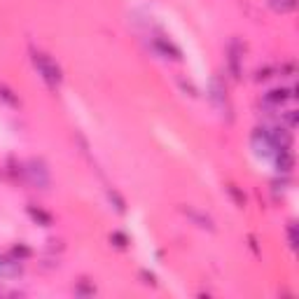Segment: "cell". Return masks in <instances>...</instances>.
Here are the masks:
<instances>
[{"label":"cell","instance_id":"cell-14","mask_svg":"<svg viewBox=\"0 0 299 299\" xmlns=\"http://www.w3.org/2000/svg\"><path fill=\"white\" fill-rule=\"evenodd\" d=\"M96 292V288L94 285H77V288H75V294H94Z\"/></svg>","mask_w":299,"mask_h":299},{"label":"cell","instance_id":"cell-15","mask_svg":"<svg viewBox=\"0 0 299 299\" xmlns=\"http://www.w3.org/2000/svg\"><path fill=\"white\" fill-rule=\"evenodd\" d=\"M110 201H115V208L117 210H119V213H124V201H122V196L119 194H117V192H110Z\"/></svg>","mask_w":299,"mask_h":299},{"label":"cell","instance_id":"cell-1","mask_svg":"<svg viewBox=\"0 0 299 299\" xmlns=\"http://www.w3.org/2000/svg\"><path fill=\"white\" fill-rule=\"evenodd\" d=\"M31 58H33V66H35L37 75L47 82L49 89H56L58 84H61V68H58L56 63H54L45 52H35V49H33Z\"/></svg>","mask_w":299,"mask_h":299},{"label":"cell","instance_id":"cell-10","mask_svg":"<svg viewBox=\"0 0 299 299\" xmlns=\"http://www.w3.org/2000/svg\"><path fill=\"white\" fill-rule=\"evenodd\" d=\"M28 213H31V217L35 222H42L45 227L52 225V215H49V213H45L42 208H35V206H31V208H28Z\"/></svg>","mask_w":299,"mask_h":299},{"label":"cell","instance_id":"cell-4","mask_svg":"<svg viewBox=\"0 0 299 299\" xmlns=\"http://www.w3.org/2000/svg\"><path fill=\"white\" fill-rule=\"evenodd\" d=\"M241 58H243V49H241V45L234 40L229 45V49H227V66H229V70H231L234 77L241 75Z\"/></svg>","mask_w":299,"mask_h":299},{"label":"cell","instance_id":"cell-8","mask_svg":"<svg viewBox=\"0 0 299 299\" xmlns=\"http://www.w3.org/2000/svg\"><path fill=\"white\" fill-rule=\"evenodd\" d=\"M210 98H213V103L220 105V110H225L227 108V112H229V105H227V91H225V87L220 84V79H213V82H210Z\"/></svg>","mask_w":299,"mask_h":299},{"label":"cell","instance_id":"cell-18","mask_svg":"<svg viewBox=\"0 0 299 299\" xmlns=\"http://www.w3.org/2000/svg\"><path fill=\"white\" fill-rule=\"evenodd\" d=\"M229 192H231V196H234V199H236V204H238V206H243V201H246V199H243V196L238 194L236 189H234V185H231V187H229Z\"/></svg>","mask_w":299,"mask_h":299},{"label":"cell","instance_id":"cell-16","mask_svg":"<svg viewBox=\"0 0 299 299\" xmlns=\"http://www.w3.org/2000/svg\"><path fill=\"white\" fill-rule=\"evenodd\" d=\"M112 241H115V246L126 248V236H124V234H112Z\"/></svg>","mask_w":299,"mask_h":299},{"label":"cell","instance_id":"cell-19","mask_svg":"<svg viewBox=\"0 0 299 299\" xmlns=\"http://www.w3.org/2000/svg\"><path fill=\"white\" fill-rule=\"evenodd\" d=\"M285 122H288V126H294V124H297V115H294V112L290 110L288 115H285Z\"/></svg>","mask_w":299,"mask_h":299},{"label":"cell","instance_id":"cell-20","mask_svg":"<svg viewBox=\"0 0 299 299\" xmlns=\"http://www.w3.org/2000/svg\"><path fill=\"white\" fill-rule=\"evenodd\" d=\"M0 292H3V290H0Z\"/></svg>","mask_w":299,"mask_h":299},{"label":"cell","instance_id":"cell-7","mask_svg":"<svg viewBox=\"0 0 299 299\" xmlns=\"http://www.w3.org/2000/svg\"><path fill=\"white\" fill-rule=\"evenodd\" d=\"M292 164H294L292 150L290 147H281L278 152H276V166H278V171L281 173H290L292 171Z\"/></svg>","mask_w":299,"mask_h":299},{"label":"cell","instance_id":"cell-5","mask_svg":"<svg viewBox=\"0 0 299 299\" xmlns=\"http://www.w3.org/2000/svg\"><path fill=\"white\" fill-rule=\"evenodd\" d=\"M152 47H154V52H157L159 56H164V58H173V61H178L180 58V49L175 47L173 42H168L166 37H154Z\"/></svg>","mask_w":299,"mask_h":299},{"label":"cell","instance_id":"cell-11","mask_svg":"<svg viewBox=\"0 0 299 299\" xmlns=\"http://www.w3.org/2000/svg\"><path fill=\"white\" fill-rule=\"evenodd\" d=\"M185 213H187V215L192 217V220H194L199 227H206V229H210V231H213V220H210V217L201 215V213H196V210H189V208L185 210Z\"/></svg>","mask_w":299,"mask_h":299},{"label":"cell","instance_id":"cell-12","mask_svg":"<svg viewBox=\"0 0 299 299\" xmlns=\"http://www.w3.org/2000/svg\"><path fill=\"white\" fill-rule=\"evenodd\" d=\"M0 98L5 101V103L14 105V108H16V105H19V98H16V96H14V94H12V91H10V89H7V87H0Z\"/></svg>","mask_w":299,"mask_h":299},{"label":"cell","instance_id":"cell-9","mask_svg":"<svg viewBox=\"0 0 299 299\" xmlns=\"http://www.w3.org/2000/svg\"><path fill=\"white\" fill-rule=\"evenodd\" d=\"M271 7L276 12H281V14H288V12H292L297 7V0H271Z\"/></svg>","mask_w":299,"mask_h":299},{"label":"cell","instance_id":"cell-13","mask_svg":"<svg viewBox=\"0 0 299 299\" xmlns=\"http://www.w3.org/2000/svg\"><path fill=\"white\" fill-rule=\"evenodd\" d=\"M12 255H14L16 260H21V262H24L26 257H31V248H26V246H16L14 250H12Z\"/></svg>","mask_w":299,"mask_h":299},{"label":"cell","instance_id":"cell-6","mask_svg":"<svg viewBox=\"0 0 299 299\" xmlns=\"http://www.w3.org/2000/svg\"><path fill=\"white\" fill-rule=\"evenodd\" d=\"M21 271H24L21 260H16L14 255L12 257H0V278H16Z\"/></svg>","mask_w":299,"mask_h":299},{"label":"cell","instance_id":"cell-2","mask_svg":"<svg viewBox=\"0 0 299 299\" xmlns=\"http://www.w3.org/2000/svg\"><path fill=\"white\" fill-rule=\"evenodd\" d=\"M24 175H26V180L33 185V187L45 189L49 185V173H47V168H45L42 162H31L26 168H24Z\"/></svg>","mask_w":299,"mask_h":299},{"label":"cell","instance_id":"cell-17","mask_svg":"<svg viewBox=\"0 0 299 299\" xmlns=\"http://www.w3.org/2000/svg\"><path fill=\"white\" fill-rule=\"evenodd\" d=\"M288 238H290V246H297V236H294V225H290L288 227Z\"/></svg>","mask_w":299,"mask_h":299},{"label":"cell","instance_id":"cell-3","mask_svg":"<svg viewBox=\"0 0 299 299\" xmlns=\"http://www.w3.org/2000/svg\"><path fill=\"white\" fill-rule=\"evenodd\" d=\"M294 98V89L292 87H281V89H271L264 94V103L267 105H276V108H281L283 103H288V101Z\"/></svg>","mask_w":299,"mask_h":299}]
</instances>
